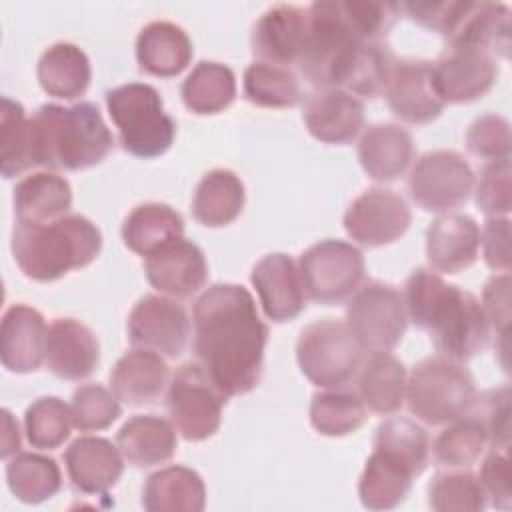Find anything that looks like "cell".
<instances>
[{
  "instance_id": "obj_38",
  "label": "cell",
  "mask_w": 512,
  "mask_h": 512,
  "mask_svg": "<svg viewBox=\"0 0 512 512\" xmlns=\"http://www.w3.org/2000/svg\"><path fill=\"white\" fill-rule=\"evenodd\" d=\"M10 492L26 504L50 500L62 488V472L54 458L36 452H16L6 464Z\"/></svg>"
},
{
  "instance_id": "obj_27",
  "label": "cell",
  "mask_w": 512,
  "mask_h": 512,
  "mask_svg": "<svg viewBox=\"0 0 512 512\" xmlns=\"http://www.w3.org/2000/svg\"><path fill=\"white\" fill-rule=\"evenodd\" d=\"M192 40L184 28L168 20L146 24L136 38V60L152 76L172 78L192 60Z\"/></svg>"
},
{
  "instance_id": "obj_41",
  "label": "cell",
  "mask_w": 512,
  "mask_h": 512,
  "mask_svg": "<svg viewBox=\"0 0 512 512\" xmlns=\"http://www.w3.org/2000/svg\"><path fill=\"white\" fill-rule=\"evenodd\" d=\"M368 418L366 406L356 392L330 388L318 392L310 402V422L324 436H346L356 432Z\"/></svg>"
},
{
  "instance_id": "obj_48",
  "label": "cell",
  "mask_w": 512,
  "mask_h": 512,
  "mask_svg": "<svg viewBox=\"0 0 512 512\" xmlns=\"http://www.w3.org/2000/svg\"><path fill=\"white\" fill-rule=\"evenodd\" d=\"M72 424L80 432L104 430L122 414L120 400L116 394L102 384H84L74 390L72 402Z\"/></svg>"
},
{
  "instance_id": "obj_3",
  "label": "cell",
  "mask_w": 512,
  "mask_h": 512,
  "mask_svg": "<svg viewBox=\"0 0 512 512\" xmlns=\"http://www.w3.org/2000/svg\"><path fill=\"white\" fill-rule=\"evenodd\" d=\"M34 164L50 170H84L100 164L114 138L94 102L42 104L30 118Z\"/></svg>"
},
{
  "instance_id": "obj_49",
  "label": "cell",
  "mask_w": 512,
  "mask_h": 512,
  "mask_svg": "<svg viewBox=\"0 0 512 512\" xmlns=\"http://www.w3.org/2000/svg\"><path fill=\"white\" fill-rule=\"evenodd\" d=\"M472 412L484 426L488 444L496 450H508L510 446V386H498L486 390L474 398Z\"/></svg>"
},
{
  "instance_id": "obj_54",
  "label": "cell",
  "mask_w": 512,
  "mask_h": 512,
  "mask_svg": "<svg viewBox=\"0 0 512 512\" xmlns=\"http://www.w3.org/2000/svg\"><path fill=\"white\" fill-rule=\"evenodd\" d=\"M484 262L498 272H510V220L506 216H490L480 232Z\"/></svg>"
},
{
  "instance_id": "obj_17",
  "label": "cell",
  "mask_w": 512,
  "mask_h": 512,
  "mask_svg": "<svg viewBox=\"0 0 512 512\" xmlns=\"http://www.w3.org/2000/svg\"><path fill=\"white\" fill-rule=\"evenodd\" d=\"M144 272L158 292L174 298H190L208 280V264L202 248L184 236L148 254Z\"/></svg>"
},
{
  "instance_id": "obj_40",
  "label": "cell",
  "mask_w": 512,
  "mask_h": 512,
  "mask_svg": "<svg viewBox=\"0 0 512 512\" xmlns=\"http://www.w3.org/2000/svg\"><path fill=\"white\" fill-rule=\"evenodd\" d=\"M30 118L20 102L4 96L0 108V170L12 178L34 168Z\"/></svg>"
},
{
  "instance_id": "obj_55",
  "label": "cell",
  "mask_w": 512,
  "mask_h": 512,
  "mask_svg": "<svg viewBox=\"0 0 512 512\" xmlns=\"http://www.w3.org/2000/svg\"><path fill=\"white\" fill-rule=\"evenodd\" d=\"M482 308L490 328L498 332L502 340H508L510 326V274L502 272L492 276L482 292Z\"/></svg>"
},
{
  "instance_id": "obj_9",
  "label": "cell",
  "mask_w": 512,
  "mask_h": 512,
  "mask_svg": "<svg viewBox=\"0 0 512 512\" xmlns=\"http://www.w3.org/2000/svg\"><path fill=\"white\" fill-rule=\"evenodd\" d=\"M226 398L200 362H186L174 372L168 384L166 406L182 438L200 442L218 432Z\"/></svg>"
},
{
  "instance_id": "obj_25",
  "label": "cell",
  "mask_w": 512,
  "mask_h": 512,
  "mask_svg": "<svg viewBox=\"0 0 512 512\" xmlns=\"http://www.w3.org/2000/svg\"><path fill=\"white\" fill-rule=\"evenodd\" d=\"M168 380L164 358L148 348L128 350L110 370V390L128 406H144L154 402Z\"/></svg>"
},
{
  "instance_id": "obj_20",
  "label": "cell",
  "mask_w": 512,
  "mask_h": 512,
  "mask_svg": "<svg viewBox=\"0 0 512 512\" xmlns=\"http://www.w3.org/2000/svg\"><path fill=\"white\" fill-rule=\"evenodd\" d=\"M308 132L326 144H348L364 126V104L344 88H318L304 104Z\"/></svg>"
},
{
  "instance_id": "obj_21",
  "label": "cell",
  "mask_w": 512,
  "mask_h": 512,
  "mask_svg": "<svg viewBox=\"0 0 512 512\" xmlns=\"http://www.w3.org/2000/svg\"><path fill=\"white\" fill-rule=\"evenodd\" d=\"M44 362L58 378L82 380L90 376L100 362L98 338L80 320L56 318L46 332Z\"/></svg>"
},
{
  "instance_id": "obj_8",
  "label": "cell",
  "mask_w": 512,
  "mask_h": 512,
  "mask_svg": "<svg viewBox=\"0 0 512 512\" xmlns=\"http://www.w3.org/2000/svg\"><path fill=\"white\" fill-rule=\"evenodd\" d=\"M362 352L346 322L334 318L308 324L296 342L302 374L320 388H340L350 382L362 364Z\"/></svg>"
},
{
  "instance_id": "obj_22",
  "label": "cell",
  "mask_w": 512,
  "mask_h": 512,
  "mask_svg": "<svg viewBox=\"0 0 512 512\" xmlns=\"http://www.w3.org/2000/svg\"><path fill=\"white\" fill-rule=\"evenodd\" d=\"M480 250V226L468 214L446 212L426 230V256L436 272L458 274L470 268Z\"/></svg>"
},
{
  "instance_id": "obj_5",
  "label": "cell",
  "mask_w": 512,
  "mask_h": 512,
  "mask_svg": "<svg viewBox=\"0 0 512 512\" xmlns=\"http://www.w3.org/2000/svg\"><path fill=\"white\" fill-rule=\"evenodd\" d=\"M106 108L118 128L122 148L136 158L162 156L174 142L176 124L164 112L158 90L146 82H128L106 92Z\"/></svg>"
},
{
  "instance_id": "obj_2",
  "label": "cell",
  "mask_w": 512,
  "mask_h": 512,
  "mask_svg": "<svg viewBox=\"0 0 512 512\" xmlns=\"http://www.w3.org/2000/svg\"><path fill=\"white\" fill-rule=\"evenodd\" d=\"M402 298L408 320L430 334L440 356L464 362L486 348L490 324L480 300L448 284L436 270L416 268L404 284Z\"/></svg>"
},
{
  "instance_id": "obj_35",
  "label": "cell",
  "mask_w": 512,
  "mask_h": 512,
  "mask_svg": "<svg viewBox=\"0 0 512 512\" xmlns=\"http://www.w3.org/2000/svg\"><path fill=\"white\" fill-rule=\"evenodd\" d=\"M246 202V192L240 176L228 168L206 172L196 184L192 198V216L210 228L234 222Z\"/></svg>"
},
{
  "instance_id": "obj_42",
  "label": "cell",
  "mask_w": 512,
  "mask_h": 512,
  "mask_svg": "<svg viewBox=\"0 0 512 512\" xmlns=\"http://www.w3.org/2000/svg\"><path fill=\"white\" fill-rule=\"evenodd\" d=\"M488 444L482 422L466 412L464 416L448 422V426L434 440V460L446 468H466L474 464Z\"/></svg>"
},
{
  "instance_id": "obj_7",
  "label": "cell",
  "mask_w": 512,
  "mask_h": 512,
  "mask_svg": "<svg viewBox=\"0 0 512 512\" xmlns=\"http://www.w3.org/2000/svg\"><path fill=\"white\" fill-rule=\"evenodd\" d=\"M360 44L344 24L336 0H318L308 8L306 44L296 66L316 88H342Z\"/></svg>"
},
{
  "instance_id": "obj_37",
  "label": "cell",
  "mask_w": 512,
  "mask_h": 512,
  "mask_svg": "<svg viewBox=\"0 0 512 512\" xmlns=\"http://www.w3.org/2000/svg\"><path fill=\"white\" fill-rule=\"evenodd\" d=\"M236 98V76L222 62L202 60L182 82V100L194 114H218Z\"/></svg>"
},
{
  "instance_id": "obj_36",
  "label": "cell",
  "mask_w": 512,
  "mask_h": 512,
  "mask_svg": "<svg viewBox=\"0 0 512 512\" xmlns=\"http://www.w3.org/2000/svg\"><path fill=\"white\" fill-rule=\"evenodd\" d=\"M184 220L168 204L144 202L138 204L122 224L124 244L142 256L156 252L158 248L182 238Z\"/></svg>"
},
{
  "instance_id": "obj_10",
  "label": "cell",
  "mask_w": 512,
  "mask_h": 512,
  "mask_svg": "<svg viewBox=\"0 0 512 512\" xmlns=\"http://www.w3.org/2000/svg\"><path fill=\"white\" fill-rule=\"evenodd\" d=\"M346 326L368 352H390L406 332L408 314L402 294L378 280L358 286L346 306Z\"/></svg>"
},
{
  "instance_id": "obj_14",
  "label": "cell",
  "mask_w": 512,
  "mask_h": 512,
  "mask_svg": "<svg viewBox=\"0 0 512 512\" xmlns=\"http://www.w3.org/2000/svg\"><path fill=\"white\" fill-rule=\"evenodd\" d=\"M408 202L388 188H368L348 206L344 230L364 246H386L396 242L410 226Z\"/></svg>"
},
{
  "instance_id": "obj_18",
  "label": "cell",
  "mask_w": 512,
  "mask_h": 512,
  "mask_svg": "<svg viewBox=\"0 0 512 512\" xmlns=\"http://www.w3.org/2000/svg\"><path fill=\"white\" fill-rule=\"evenodd\" d=\"M308 34V8L276 4L268 8L252 28V52L262 62L298 64Z\"/></svg>"
},
{
  "instance_id": "obj_34",
  "label": "cell",
  "mask_w": 512,
  "mask_h": 512,
  "mask_svg": "<svg viewBox=\"0 0 512 512\" xmlns=\"http://www.w3.org/2000/svg\"><path fill=\"white\" fill-rule=\"evenodd\" d=\"M416 474L400 458L374 448L366 460L358 482L362 506L370 510H390L404 502Z\"/></svg>"
},
{
  "instance_id": "obj_44",
  "label": "cell",
  "mask_w": 512,
  "mask_h": 512,
  "mask_svg": "<svg viewBox=\"0 0 512 512\" xmlns=\"http://www.w3.org/2000/svg\"><path fill=\"white\" fill-rule=\"evenodd\" d=\"M72 426L70 406L56 396L34 400L24 414L26 438L38 450L60 448L68 440Z\"/></svg>"
},
{
  "instance_id": "obj_26",
  "label": "cell",
  "mask_w": 512,
  "mask_h": 512,
  "mask_svg": "<svg viewBox=\"0 0 512 512\" xmlns=\"http://www.w3.org/2000/svg\"><path fill=\"white\" fill-rule=\"evenodd\" d=\"M412 156V136L398 124H372L358 142L360 166L374 180H396L408 170Z\"/></svg>"
},
{
  "instance_id": "obj_51",
  "label": "cell",
  "mask_w": 512,
  "mask_h": 512,
  "mask_svg": "<svg viewBox=\"0 0 512 512\" xmlns=\"http://www.w3.org/2000/svg\"><path fill=\"white\" fill-rule=\"evenodd\" d=\"M476 204L488 216H506L510 212V158L484 166L476 184Z\"/></svg>"
},
{
  "instance_id": "obj_13",
  "label": "cell",
  "mask_w": 512,
  "mask_h": 512,
  "mask_svg": "<svg viewBox=\"0 0 512 512\" xmlns=\"http://www.w3.org/2000/svg\"><path fill=\"white\" fill-rule=\"evenodd\" d=\"M496 58L474 46H446L432 62V84L444 104H466L482 98L496 82Z\"/></svg>"
},
{
  "instance_id": "obj_53",
  "label": "cell",
  "mask_w": 512,
  "mask_h": 512,
  "mask_svg": "<svg viewBox=\"0 0 512 512\" xmlns=\"http://www.w3.org/2000/svg\"><path fill=\"white\" fill-rule=\"evenodd\" d=\"M480 486L492 506L508 510L512 506V484H510V460L506 450H492L478 474Z\"/></svg>"
},
{
  "instance_id": "obj_1",
  "label": "cell",
  "mask_w": 512,
  "mask_h": 512,
  "mask_svg": "<svg viewBox=\"0 0 512 512\" xmlns=\"http://www.w3.org/2000/svg\"><path fill=\"white\" fill-rule=\"evenodd\" d=\"M194 352L210 380L226 394L254 390L262 376L268 326L252 294L240 284L218 282L194 304Z\"/></svg>"
},
{
  "instance_id": "obj_12",
  "label": "cell",
  "mask_w": 512,
  "mask_h": 512,
  "mask_svg": "<svg viewBox=\"0 0 512 512\" xmlns=\"http://www.w3.org/2000/svg\"><path fill=\"white\" fill-rule=\"evenodd\" d=\"M408 190L426 212L446 214L462 206L474 190V172L468 160L454 150L422 154L410 170Z\"/></svg>"
},
{
  "instance_id": "obj_11",
  "label": "cell",
  "mask_w": 512,
  "mask_h": 512,
  "mask_svg": "<svg viewBox=\"0 0 512 512\" xmlns=\"http://www.w3.org/2000/svg\"><path fill=\"white\" fill-rule=\"evenodd\" d=\"M304 292L320 304H338L352 296L364 278L362 252L344 240L312 244L298 262Z\"/></svg>"
},
{
  "instance_id": "obj_47",
  "label": "cell",
  "mask_w": 512,
  "mask_h": 512,
  "mask_svg": "<svg viewBox=\"0 0 512 512\" xmlns=\"http://www.w3.org/2000/svg\"><path fill=\"white\" fill-rule=\"evenodd\" d=\"M336 4L344 24L362 42H382L400 12V6L392 2L336 0Z\"/></svg>"
},
{
  "instance_id": "obj_16",
  "label": "cell",
  "mask_w": 512,
  "mask_h": 512,
  "mask_svg": "<svg viewBox=\"0 0 512 512\" xmlns=\"http://www.w3.org/2000/svg\"><path fill=\"white\" fill-rule=\"evenodd\" d=\"M384 96L390 110L408 124H428L444 110L432 84L430 60L396 58Z\"/></svg>"
},
{
  "instance_id": "obj_33",
  "label": "cell",
  "mask_w": 512,
  "mask_h": 512,
  "mask_svg": "<svg viewBox=\"0 0 512 512\" xmlns=\"http://www.w3.org/2000/svg\"><path fill=\"white\" fill-rule=\"evenodd\" d=\"M36 74L48 96L74 100L88 90L92 68L80 46L72 42H56L42 52Z\"/></svg>"
},
{
  "instance_id": "obj_32",
  "label": "cell",
  "mask_w": 512,
  "mask_h": 512,
  "mask_svg": "<svg viewBox=\"0 0 512 512\" xmlns=\"http://www.w3.org/2000/svg\"><path fill=\"white\" fill-rule=\"evenodd\" d=\"M510 8L502 2H468V8L446 38L448 46H474L498 54L502 58L510 52Z\"/></svg>"
},
{
  "instance_id": "obj_43",
  "label": "cell",
  "mask_w": 512,
  "mask_h": 512,
  "mask_svg": "<svg viewBox=\"0 0 512 512\" xmlns=\"http://www.w3.org/2000/svg\"><path fill=\"white\" fill-rule=\"evenodd\" d=\"M374 448L400 458L410 470L420 476L430 460V438L426 430L410 418L394 416L376 428Z\"/></svg>"
},
{
  "instance_id": "obj_31",
  "label": "cell",
  "mask_w": 512,
  "mask_h": 512,
  "mask_svg": "<svg viewBox=\"0 0 512 512\" xmlns=\"http://www.w3.org/2000/svg\"><path fill=\"white\" fill-rule=\"evenodd\" d=\"M116 444L128 464L148 468L168 462L176 452L178 440L172 422L154 414H138L118 430Z\"/></svg>"
},
{
  "instance_id": "obj_4",
  "label": "cell",
  "mask_w": 512,
  "mask_h": 512,
  "mask_svg": "<svg viewBox=\"0 0 512 512\" xmlns=\"http://www.w3.org/2000/svg\"><path fill=\"white\" fill-rule=\"evenodd\" d=\"M12 254L24 276L52 282L88 266L102 250V232L82 214L48 224H20L12 230Z\"/></svg>"
},
{
  "instance_id": "obj_6",
  "label": "cell",
  "mask_w": 512,
  "mask_h": 512,
  "mask_svg": "<svg viewBox=\"0 0 512 512\" xmlns=\"http://www.w3.org/2000/svg\"><path fill=\"white\" fill-rule=\"evenodd\" d=\"M476 398L472 374L456 360L430 356L414 364L406 382L410 412L430 424L440 426L464 416Z\"/></svg>"
},
{
  "instance_id": "obj_19",
  "label": "cell",
  "mask_w": 512,
  "mask_h": 512,
  "mask_svg": "<svg viewBox=\"0 0 512 512\" xmlns=\"http://www.w3.org/2000/svg\"><path fill=\"white\" fill-rule=\"evenodd\" d=\"M266 318L274 322L294 320L306 306V292L296 262L284 252L260 258L250 276Z\"/></svg>"
},
{
  "instance_id": "obj_23",
  "label": "cell",
  "mask_w": 512,
  "mask_h": 512,
  "mask_svg": "<svg viewBox=\"0 0 512 512\" xmlns=\"http://www.w3.org/2000/svg\"><path fill=\"white\" fill-rule=\"evenodd\" d=\"M72 486L82 494H104L120 480L124 456L118 446L100 436H80L64 452Z\"/></svg>"
},
{
  "instance_id": "obj_30",
  "label": "cell",
  "mask_w": 512,
  "mask_h": 512,
  "mask_svg": "<svg viewBox=\"0 0 512 512\" xmlns=\"http://www.w3.org/2000/svg\"><path fill=\"white\" fill-rule=\"evenodd\" d=\"M142 506L148 512H200L206 506L204 480L186 466L160 468L146 478Z\"/></svg>"
},
{
  "instance_id": "obj_52",
  "label": "cell",
  "mask_w": 512,
  "mask_h": 512,
  "mask_svg": "<svg viewBox=\"0 0 512 512\" xmlns=\"http://www.w3.org/2000/svg\"><path fill=\"white\" fill-rule=\"evenodd\" d=\"M468 2H406L400 4L414 22L448 38L462 20Z\"/></svg>"
},
{
  "instance_id": "obj_56",
  "label": "cell",
  "mask_w": 512,
  "mask_h": 512,
  "mask_svg": "<svg viewBox=\"0 0 512 512\" xmlns=\"http://www.w3.org/2000/svg\"><path fill=\"white\" fill-rule=\"evenodd\" d=\"M2 458H8L10 454H16L20 450V430L18 422L12 418L10 410H2Z\"/></svg>"
},
{
  "instance_id": "obj_50",
  "label": "cell",
  "mask_w": 512,
  "mask_h": 512,
  "mask_svg": "<svg viewBox=\"0 0 512 512\" xmlns=\"http://www.w3.org/2000/svg\"><path fill=\"white\" fill-rule=\"evenodd\" d=\"M510 142L508 120L492 112L478 116L466 132L468 150L490 162L510 158Z\"/></svg>"
},
{
  "instance_id": "obj_39",
  "label": "cell",
  "mask_w": 512,
  "mask_h": 512,
  "mask_svg": "<svg viewBox=\"0 0 512 512\" xmlns=\"http://www.w3.org/2000/svg\"><path fill=\"white\" fill-rule=\"evenodd\" d=\"M244 96L256 106L290 108L302 100V86L292 68L254 60L244 72Z\"/></svg>"
},
{
  "instance_id": "obj_29",
  "label": "cell",
  "mask_w": 512,
  "mask_h": 512,
  "mask_svg": "<svg viewBox=\"0 0 512 512\" xmlns=\"http://www.w3.org/2000/svg\"><path fill=\"white\" fill-rule=\"evenodd\" d=\"M406 368L390 352H370L360 364L356 394L366 410L376 414H394L406 400Z\"/></svg>"
},
{
  "instance_id": "obj_46",
  "label": "cell",
  "mask_w": 512,
  "mask_h": 512,
  "mask_svg": "<svg viewBox=\"0 0 512 512\" xmlns=\"http://www.w3.org/2000/svg\"><path fill=\"white\" fill-rule=\"evenodd\" d=\"M428 504L436 512H478L486 508V494L468 470L440 472L428 484Z\"/></svg>"
},
{
  "instance_id": "obj_15",
  "label": "cell",
  "mask_w": 512,
  "mask_h": 512,
  "mask_svg": "<svg viewBox=\"0 0 512 512\" xmlns=\"http://www.w3.org/2000/svg\"><path fill=\"white\" fill-rule=\"evenodd\" d=\"M188 334V314L184 306L172 298L146 294L130 310L128 338L134 346L176 358L184 352Z\"/></svg>"
},
{
  "instance_id": "obj_24",
  "label": "cell",
  "mask_w": 512,
  "mask_h": 512,
  "mask_svg": "<svg viewBox=\"0 0 512 512\" xmlns=\"http://www.w3.org/2000/svg\"><path fill=\"white\" fill-rule=\"evenodd\" d=\"M48 326L44 316L28 306L14 304L4 312L0 328V356L4 368L16 374L34 372L44 362Z\"/></svg>"
},
{
  "instance_id": "obj_28",
  "label": "cell",
  "mask_w": 512,
  "mask_h": 512,
  "mask_svg": "<svg viewBox=\"0 0 512 512\" xmlns=\"http://www.w3.org/2000/svg\"><path fill=\"white\" fill-rule=\"evenodd\" d=\"M14 214L20 224H48L68 214L70 182L56 172H34L14 186Z\"/></svg>"
},
{
  "instance_id": "obj_45",
  "label": "cell",
  "mask_w": 512,
  "mask_h": 512,
  "mask_svg": "<svg viewBox=\"0 0 512 512\" xmlns=\"http://www.w3.org/2000/svg\"><path fill=\"white\" fill-rule=\"evenodd\" d=\"M396 58L384 42H362L356 48L342 88L350 94L374 98L386 90Z\"/></svg>"
}]
</instances>
